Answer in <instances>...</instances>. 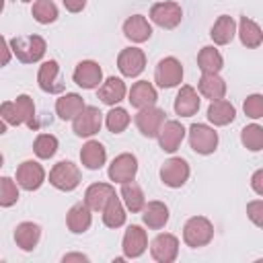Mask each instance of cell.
<instances>
[{
	"label": "cell",
	"instance_id": "cell-1",
	"mask_svg": "<svg viewBox=\"0 0 263 263\" xmlns=\"http://www.w3.org/2000/svg\"><path fill=\"white\" fill-rule=\"evenodd\" d=\"M45 39L39 37V35H21V37H14L10 41V51L23 62V64H33V62H39L43 55H45Z\"/></svg>",
	"mask_w": 263,
	"mask_h": 263
},
{
	"label": "cell",
	"instance_id": "cell-2",
	"mask_svg": "<svg viewBox=\"0 0 263 263\" xmlns=\"http://www.w3.org/2000/svg\"><path fill=\"white\" fill-rule=\"evenodd\" d=\"M214 238V226L208 218L203 216H193L185 222L183 226V240L187 247L191 249H199L205 247L210 240Z\"/></svg>",
	"mask_w": 263,
	"mask_h": 263
},
{
	"label": "cell",
	"instance_id": "cell-3",
	"mask_svg": "<svg viewBox=\"0 0 263 263\" xmlns=\"http://www.w3.org/2000/svg\"><path fill=\"white\" fill-rule=\"evenodd\" d=\"M49 183L60 191H74L80 183V168L70 160H62L49 171Z\"/></svg>",
	"mask_w": 263,
	"mask_h": 263
},
{
	"label": "cell",
	"instance_id": "cell-4",
	"mask_svg": "<svg viewBox=\"0 0 263 263\" xmlns=\"http://www.w3.org/2000/svg\"><path fill=\"white\" fill-rule=\"evenodd\" d=\"M101 123H103V113L99 111V107L84 105V109L74 117L72 129L78 138H90L101 129Z\"/></svg>",
	"mask_w": 263,
	"mask_h": 263
},
{
	"label": "cell",
	"instance_id": "cell-5",
	"mask_svg": "<svg viewBox=\"0 0 263 263\" xmlns=\"http://www.w3.org/2000/svg\"><path fill=\"white\" fill-rule=\"evenodd\" d=\"M189 144L197 154H212L218 148V134L203 123H193L189 127Z\"/></svg>",
	"mask_w": 263,
	"mask_h": 263
},
{
	"label": "cell",
	"instance_id": "cell-6",
	"mask_svg": "<svg viewBox=\"0 0 263 263\" xmlns=\"http://www.w3.org/2000/svg\"><path fill=\"white\" fill-rule=\"evenodd\" d=\"M150 18L154 25H158L162 29H175L183 18V10L177 2H171V0L156 2L150 8Z\"/></svg>",
	"mask_w": 263,
	"mask_h": 263
},
{
	"label": "cell",
	"instance_id": "cell-7",
	"mask_svg": "<svg viewBox=\"0 0 263 263\" xmlns=\"http://www.w3.org/2000/svg\"><path fill=\"white\" fill-rule=\"evenodd\" d=\"M164 115H166V113H164L160 107L150 105V107L140 109V113L134 117V121H136V127L140 129L142 136H146V138H156L160 125L164 123Z\"/></svg>",
	"mask_w": 263,
	"mask_h": 263
},
{
	"label": "cell",
	"instance_id": "cell-8",
	"mask_svg": "<svg viewBox=\"0 0 263 263\" xmlns=\"http://www.w3.org/2000/svg\"><path fill=\"white\" fill-rule=\"evenodd\" d=\"M117 68L123 76L127 78H136L144 72L146 68V53L140 47H127L121 49L117 55Z\"/></svg>",
	"mask_w": 263,
	"mask_h": 263
},
{
	"label": "cell",
	"instance_id": "cell-9",
	"mask_svg": "<svg viewBox=\"0 0 263 263\" xmlns=\"http://www.w3.org/2000/svg\"><path fill=\"white\" fill-rule=\"evenodd\" d=\"M154 80L160 88H173L183 80V66L177 58H162L156 66Z\"/></svg>",
	"mask_w": 263,
	"mask_h": 263
},
{
	"label": "cell",
	"instance_id": "cell-10",
	"mask_svg": "<svg viewBox=\"0 0 263 263\" xmlns=\"http://www.w3.org/2000/svg\"><path fill=\"white\" fill-rule=\"evenodd\" d=\"M160 179H162V183L166 187H173V189L183 187L185 181L189 179V164H187V160L185 158H177V156L168 158L160 166Z\"/></svg>",
	"mask_w": 263,
	"mask_h": 263
},
{
	"label": "cell",
	"instance_id": "cell-11",
	"mask_svg": "<svg viewBox=\"0 0 263 263\" xmlns=\"http://www.w3.org/2000/svg\"><path fill=\"white\" fill-rule=\"evenodd\" d=\"M138 173V158L129 152H123L119 156L113 158V162L109 164V179L115 183H127L134 181Z\"/></svg>",
	"mask_w": 263,
	"mask_h": 263
},
{
	"label": "cell",
	"instance_id": "cell-12",
	"mask_svg": "<svg viewBox=\"0 0 263 263\" xmlns=\"http://www.w3.org/2000/svg\"><path fill=\"white\" fill-rule=\"evenodd\" d=\"M43 181H45V171H43V166L39 162L25 160V162L18 164V168H16V183L23 189L35 191V189H39L43 185Z\"/></svg>",
	"mask_w": 263,
	"mask_h": 263
},
{
	"label": "cell",
	"instance_id": "cell-13",
	"mask_svg": "<svg viewBox=\"0 0 263 263\" xmlns=\"http://www.w3.org/2000/svg\"><path fill=\"white\" fill-rule=\"evenodd\" d=\"M152 259L158 263H173L179 255V240L175 234H158L150 245Z\"/></svg>",
	"mask_w": 263,
	"mask_h": 263
},
{
	"label": "cell",
	"instance_id": "cell-14",
	"mask_svg": "<svg viewBox=\"0 0 263 263\" xmlns=\"http://www.w3.org/2000/svg\"><path fill=\"white\" fill-rule=\"evenodd\" d=\"M72 78H74V82H76L80 88L90 90V88H97L99 82L103 80V70H101V66H99L97 62L84 60V62H80V64L76 66Z\"/></svg>",
	"mask_w": 263,
	"mask_h": 263
},
{
	"label": "cell",
	"instance_id": "cell-15",
	"mask_svg": "<svg viewBox=\"0 0 263 263\" xmlns=\"http://www.w3.org/2000/svg\"><path fill=\"white\" fill-rule=\"evenodd\" d=\"M37 82H39V88L49 92V95L62 92L64 90V82L60 80V64L55 60L43 62L41 68H39V74H37Z\"/></svg>",
	"mask_w": 263,
	"mask_h": 263
},
{
	"label": "cell",
	"instance_id": "cell-16",
	"mask_svg": "<svg viewBox=\"0 0 263 263\" xmlns=\"http://www.w3.org/2000/svg\"><path fill=\"white\" fill-rule=\"evenodd\" d=\"M156 138H158V144H160V148H162L164 152H175V150L181 146L183 138H185V127H183L179 121H175V119L164 121V123L160 125Z\"/></svg>",
	"mask_w": 263,
	"mask_h": 263
},
{
	"label": "cell",
	"instance_id": "cell-17",
	"mask_svg": "<svg viewBox=\"0 0 263 263\" xmlns=\"http://www.w3.org/2000/svg\"><path fill=\"white\" fill-rule=\"evenodd\" d=\"M123 255L129 257V259H138L146 247H148V236H146V230H142V226H136L132 224L125 234H123Z\"/></svg>",
	"mask_w": 263,
	"mask_h": 263
},
{
	"label": "cell",
	"instance_id": "cell-18",
	"mask_svg": "<svg viewBox=\"0 0 263 263\" xmlns=\"http://www.w3.org/2000/svg\"><path fill=\"white\" fill-rule=\"evenodd\" d=\"M199 109V95L193 86L185 84L181 86V90L177 92V99H175V113L181 115V117H191L195 115Z\"/></svg>",
	"mask_w": 263,
	"mask_h": 263
},
{
	"label": "cell",
	"instance_id": "cell-19",
	"mask_svg": "<svg viewBox=\"0 0 263 263\" xmlns=\"http://www.w3.org/2000/svg\"><path fill=\"white\" fill-rule=\"evenodd\" d=\"M123 35L134 43H144L152 35V27L142 14H134L123 23Z\"/></svg>",
	"mask_w": 263,
	"mask_h": 263
},
{
	"label": "cell",
	"instance_id": "cell-20",
	"mask_svg": "<svg viewBox=\"0 0 263 263\" xmlns=\"http://www.w3.org/2000/svg\"><path fill=\"white\" fill-rule=\"evenodd\" d=\"M92 216H90V208L86 203H74L66 216V224L70 228V232L74 234H82L90 228Z\"/></svg>",
	"mask_w": 263,
	"mask_h": 263
},
{
	"label": "cell",
	"instance_id": "cell-21",
	"mask_svg": "<svg viewBox=\"0 0 263 263\" xmlns=\"http://www.w3.org/2000/svg\"><path fill=\"white\" fill-rule=\"evenodd\" d=\"M156 90H154V86L148 82V80H140V82H136L132 88H129V103H132V107H136V109H144V107H150V105H154L156 103Z\"/></svg>",
	"mask_w": 263,
	"mask_h": 263
},
{
	"label": "cell",
	"instance_id": "cell-22",
	"mask_svg": "<svg viewBox=\"0 0 263 263\" xmlns=\"http://www.w3.org/2000/svg\"><path fill=\"white\" fill-rule=\"evenodd\" d=\"M80 160H82V164H84L86 168L97 171V168H101V166L105 164V160H107V150H105V146H103L101 142L90 140V142H86V144L82 146V150H80Z\"/></svg>",
	"mask_w": 263,
	"mask_h": 263
},
{
	"label": "cell",
	"instance_id": "cell-23",
	"mask_svg": "<svg viewBox=\"0 0 263 263\" xmlns=\"http://www.w3.org/2000/svg\"><path fill=\"white\" fill-rule=\"evenodd\" d=\"M41 238V228L39 224H33V222H21L16 228H14V242L23 249V251H33L37 247Z\"/></svg>",
	"mask_w": 263,
	"mask_h": 263
},
{
	"label": "cell",
	"instance_id": "cell-24",
	"mask_svg": "<svg viewBox=\"0 0 263 263\" xmlns=\"http://www.w3.org/2000/svg\"><path fill=\"white\" fill-rule=\"evenodd\" d=\"M82 109H84V99L80 95H76V92H66L64 97H60L55 101V113L64 121L74 119Z\"/></svg>",
	"mask_w": 263,
	"mask_h": 263
},
{
	"label": "cell",
	"instance_id": "cell-25",
	"mask_svg": "<svg viewBox=\"0 0 263 263\" xmlns=\"http://www.w3.org/2000/svg\"><path fill=\"white\" fill-rule=\"evenodd\" d=\"M238 37H240V43L249 49H255L261 45L263 41V31L261 27L253 21V18H247V16H240V23H238Z\"/></svg>",
	"mask_w": 263,
	"mask_h": 263
},
{
	"label": "cell",
	"instance_id": "cell-26",
	"mask_svg": "<svg viewBox=\"0 0 263 263\" xmlns=\"http://www.w3.org/2000/svg\"><path fill=\"white\" fill-rule=\"evenodd\" d=\"M125 97V84L121 78H115V76H109L101 86H99V99L105 103V105H117L119 101H123Z\"/></svg>",
	"mask_w": 263,
	"mask_h": 263
},
{
	"label": "cell",
	"instance_id": "cell-27",
	"mask_svg": "<svg viewBox=\"0 0 263 263\" xmlns=\"http://www.w3.org/2000/svg\"><path fill=\"white\" fill-rule=\"evenodd\" d=\"M113 193H115V189H113L109 183H92V185L86 189V193H84V203H86L90 210L101 212L103 205L107 203V199H109Z\"/></svg>",
	"mask_w": 263,
	"mask_h": 263
},
{
	"label": "cell",
	"instance_id": "cell-28",
	"mask_svg": "<svg viewBox=\"0 0 263 263\" xmlns=\"http://www.w3.org/2000/svg\"><path fill=\"white\" fill-rule=\"evenodd\" d=\"M144 214H142V220L148 228L152 230H160L166 222H168V208L162 203V201H150L148 205L142 208Z\"/></svg>",
	"mask_w": 263,
	"mask_h": 263
},
{
	"label": "cell",
	"instance_id": "cell-29",
	"mask_svg": "<svg viewBox=\"0 0 263 263\" xmlns=\"http://www.w3.org/2000/svg\"><path fill=\"white\" fill-rule=\"evenodd\" d=\"M234 33H236V23H234V18L228 16V14H222V16H218V21L214 23V27H212V31H210V37L214 39L216 45H228V43L232 41Z\"/></svg>",
	"mask_w": 263,
	"mask_h": 263
},
{
	"label": "cell",
	"instance_id": "cell-30",
	"mask_svg": "<svg viewBox=\"0 0 263 263\" xmlns=\"http://www.w3.org/2000/svg\"><path fill=\"white\" fill-rule=\"evenodd\" d=\"M234 117H236V111H234L232 103H228L224 99L212 101L210 107H208V119L214 125H228V123L234 121Z\"/></svg>",
	"mask_w": 263,
	"mask_h": 263
},
{
	"label": "cell",
	"instance_id": "cell-31",
	"mask_svg": "<svg viewBox=\"0 0 263 263\" xmlns=\"http://www.w3.org/2000/svg\"><path fill=\"white\" fill-rule=\"evenodd\" d=\"M101 212H103V224L107 228H119L125 224V210H123V205L115 193L107 199V203L103 205Z\"/></svg>",
	"mask_w": 263,
	"mask_h": 263
},
{
	"label": "cell",
	"instance_id": "cell-32",
	"mask_svg": "<svg viewBox=\"0 0 263 263\" xmlns=\"http://www.w3.org/2000/svg\"><path fill=\"white\" fill-rule=\"evenodd\" d=\"M197 66H199L201 74H218L224 66V60H222V55L216 47L205 45L197 53Z\"/></svg>",
	"mask_w": 263,
	"mask_h": 263
},
{
	"label": "cell",
	"instance_id": "cell-33",
	"mask_svg": "<svg viewBox=\"0 0 263 263\" xmlns=\"http://www.w3.org/2000/svg\"><path fill=\"white\" fill-rule=\"evenodd\" d=\"M197 86H199V92L210 101L224 99V95H226V82L218 74H201Z\"/></svg>",
	"mask_w": 263,
	"mask_h": 263
},
{
	"label": "cell",
	"instance_id": "cell-34",
	"mask_svg": "<svg viewBox=\"0 0 263 263\" xmlns=\"http://www.w3.org/2000/svg\"><path fill=\"white\" fill-rule=\"evenodd\" d=\"M121 197H123V203L129 212H142V208L146 205V199H144V191L138 183L134 181H127V183H121Z\"/></svg>",
	"mask_w": 263,
	"mask_h": 263
},
{
	"label": "cell",
	"instance_id": "cell-35",
	"mask_svg": "<svg viewBox=\"0 0 263 263\" xmlns=\"http://www.w3.org/2000/svg\"><path fill=\"white\" fill-rule=\"evenodd\" d=\"M240 142L247 150L251 152H259L263 150V127L257 125V123H251L247 127H242L240 132Z\"/></svg>",
	"mask_w": 263,
	"mask_h": 263
},
{
	"label": "cell",
	"instance_id": "cell-36",
	"mask_svg": "<svg viewBox=\"0 0 263 263\" xmlns=\"http://www.w3.org/2000/svg\"><path fill=\"white\" fill-rule=\"evenodd\" d=\"M31 12H33V18L41 25H49L58 18V6L53 4V0H35Z\"/></svg>",
	"mask_w": 263,
	"mask_h": 263
},
{
	"label": "cell",
	"instance_id": "cell-37",
	"mask_svg": "<svg viewBox=\"0 0 263 263\" xmlns=\"http://www.w3.org/2000/svg\"><path fill=\"white\" fill-rule=\"evenodd\" d=\"M33 152L39 158H51L58 152V138L51 134H39L33 142Z\"/></svg>",
	"mask_w": 263,
	"mask_h": 263
},
{
	"label": "cell",
	"instance_id": "cell-38",
	"mask_svg": "<svg viewBox=\"0 0 263 263\" xmlns=\"http://www.w3.org/2000/svg\"><path fill=\"white\" fill-rule=\"evenodd\" d=\"M14 105L18 107V113L23 117V123H27L31 129H35L39 123H37V117H35V105H33V99L29 95H18Z\"/></svg>",
	"mask_w": 263,
	"mask_h": 263
},
{
	"label": "cell",
	"instance_id": "cell-39",
	"mask_svg": "<svg viewBox=\"0 0 263 263\" xmlns=\"http://www.w3.org/2000/svg\"><path fill=\"white\" fill-rule=\"evenodd\" d=\"M107 127H109V132H113V134H121L127 125H129V115H127V111L125 109H121V107H113L109 113H107Z\"/></svg>",
	"mask_w": 263,
	"mask_h": 263
},
{
	"label": "cell",
	"instance_id": "cell-40",
	"mask_svg": "<svg viewBox=\"0 0 263 263\" xmlns=\"http://www.w3.org/2000/svg\"><path fill=\"white\" fill-rule=\"evenodd\" d=\"M18 201V189L10 177L0 179V208H10Z\"/></svg>",
	"mask_w": 263,
	"mask_h": 263
},
{
	"label": "cell",
	"instance_id": "cell-41",
	"mask_svg": "<svg viewBox=\"0 0 263 263\" xmlns=\"http://www.w3.org/2000/svg\"><path fill=\"white\" fill-rule=\"evenodd\" d=\"M242 109H245V115H247V117H251V119H261V117H263V97H261V95H251V97H247Z\"/></svg>",
	"mask_w": 263,
	"mask_h": 263
},
{
	"label": "cell",
	"instance_id": "cell-42",
	"mask_svg": "<svg viewBox=\"0 0 263 263\" xmlns=\"http://www.w3.org/2000/svg\"><path fill=\"white\" fill-rule=\"evenodd\" d=\"M0 117L8 123V125H21L23 123V117L18 113V107L14 105V101H6L0 105Z\"/></svg>",
	"mask_w": 263,
	"mask_h": 263
},
{
	"label": "cell",
	"instance_id": "cell-43",
	"mask_svg": "<svg viewBox=\"0 0 263 263\" xmlns=\"http://www.w3.org/2000/svg\"><path fill=\"white\" fill-rule=\"evenodd\" d=\"M247 214L251 218V222L255 226H263V201L261 199H255L247 205Z\"/></svg>",
	"mask_w": 263,
	"mask_h": 263
},
{
	"label": "cell",
	"instance_id": "cell-44",
	"mask_svg": "<svg viewBox=\"0 0 263 263\" xmlns=\"http://www.w3.org/2000/svg\"><path fill=\"white\" fill-rule=\"evenodd\" d=\"M10 55H12L10 47H8L6 39H4L2 35H0V66H6V64L10 62Z\"/></svg>",
	"mask_w": 263,
	"mask_h": 263
},
{
	"label": "cell",
	"instance_id": "cell-45",
	"mask_svg": "<svg viewBox=\"0 0 263 263\" xmlns=\"http://www.w3.org/2000/svg\"><path fill=\"white\" fill-rule=\"evenodd\" d=\"M62 2H64L66 10H70V12H80L86 6V0H62Z\"/></svg>",
	"mask_w": 263,
	"mask_h": 263
},
{
	"label": "cell",
	"instance_id": "cell-46",
	"mask_svg": "<svg viewBox=\"0 0 263 263\" xmlns=\"http://www.w3.org/2000/svg\"><path fill=\"white\" fill-rule=\"evenodd\" d=\"M253 189L257 195H263V171H257L253 175Z\"/></svg>",
	"mask_w": 263,
	"mask_h": 263
},
{
	"label": "cell",
	"instance_id": "cell-47",
	"mask_svg": "<svg viewBox=\"0 0 263 263\" xmlns=\"http://www.w3.org/2000/svg\"><path fill=\"white\" fill-rule=\"evenodd\" d=\"M62 261L64 263H70V261H88V257L86 255H80V253H70V255H64Z\"/></svg>",
	"mask_w": 263,
	"mask_h": 263
},
{
	"label": "cell",
	"instance_id": "cell-48",
	"mask_svg": "<svg viewBox=\"0 0 263 263\" xmlns=\"http://www.w3.org/2000/svg\"><path fill=\"white\" fill-rule=\"evenodd\" d=\"M2 134H6V121L0 117V136H2Z\"/></svg>",
	"mask_w": 263,
	"mask_h": 263
},
{
	"label": "cell",
	"instance_id": "cell-49",
	"mask_svg": "<svg viewBox=\"0 0 263 263\" xmlns=\"http://www.w3.org/2000/svg\"><path fill=\"white\" fill-rule=\"evenodd\" d=\"M4 10V0H0V12Z\"/></svg>",
	"mask_w": 263,
	"mask_h": 263
},
{
	"label": "cell",
	"instance_id": "cell-50",
	"mask_svg": "<svg viewBox=\"0 0 263 263\" xmlns=\"http://www.w3.org/2000/svg\"><path fill=\"white\" fill-rule=\"evenodd\" d=\"M2 164H4V156L0 154V166H2Z\"/></svg>",
	"mask_w": 263,
	"mask_h": 263
},
{
	"label": "cell",
	"instance_id": "cell-51",
	"mask_svg": "<svg viewBox=\"0 0 263 263\" xmlns=\"http://www.w3.org/2000/svg\"><path fill=\"white\" fill-rule=\"evenodd\" d=\"M23 2H33V0H23Z\"/></svg>",
	"mask_w": 263,
	"mask_h": 263
}]
</instances>
